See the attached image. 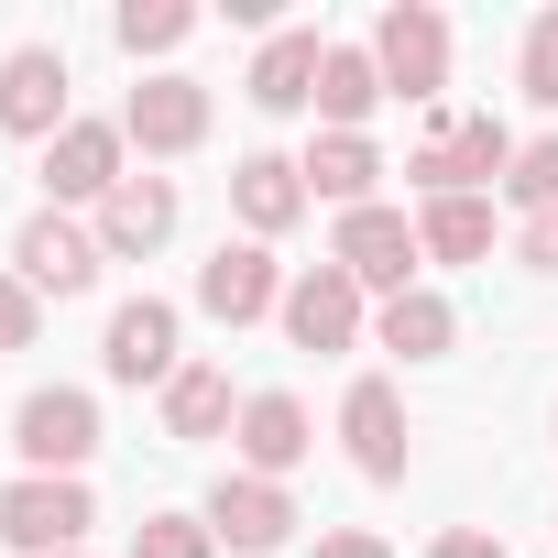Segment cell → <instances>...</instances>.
<instances>
[{
    "instance_id": "1",
    "label": "cell",
    "mask_w": 558,
    "mask_h": 558,
    "mask_svg": "<svg viewBox=\"0 0 558 558\" xmlns=\"http://www.w3.org/2000/svg\"><path fill=\"white\" fill-rule=\"evenodd\" d=\"M405 175H416L427 197H482V175H514V132H504L493 110H460V121H438V132L405 154Z\"/></svg>"
},
{
    "instance_id": "16",
    "label": "cell",
    "mask_w": 558,
    "mask_h": 558,
    "mask_svg": "<svg viewBox=\"0 0 558 558\" xmlns=\"http://www.w3.org/2000/svg\"><path fill=\"white\" fill-rule=\"evenodd\" d=\"M230 208H241V241H274V230H296L318 197H307L296 154H241L230 165Z\"/></svg>"
},
{
    "instance_id": "11",
    "label": "cell",
    "mask_w": 558,
    "mask_h": 558,
    "mask_svg": "<svg viewBox=\"0 0 558 558\" xmlns=\"http://www.w3.org/2000/svg\"><path fill=\"white\" fill-rule=\"evenodd\" d=\"M175 329H186V318H175L165 296H132V307H110V340H99V362H110V384H154V395H165V384L186 373V351H175Z\"/></svg>"
},
{
    "instance_id": "30",
    "label": "cell",
    "mask_w": 558,
    "mask_h": 558,
    "mask_svg": "<svg viewBox=\"0 0 558 558\" xmlns=\"http://www.w3.org/2000/svg\"><path fill=\"white\" fill-rule=\"evenodd\" d=\"M427 558H514V547H504V536H482V525H449Z\"/></svg>"
},
{
    "instance_id": "25",
    "label": "cell",
    "mask_w": 558,
    "mask_h": 558,
    "mask_svg": "<svg viewBox=\"0 0 558 558\" xmlns=\"http://www.w3.org/2000/svg\"><path fill=\"white\" fill-rule=\"evenodd\" d=\"M504 197L536 219V208H558V132H536V143H514V175H504Z\"/></svg>"
},
{
    "instance_id": "24",
    "label": "cell",
    "mask_w": 558,
    "mask_h": 558,
    "mask_svg": "<svg viewBox=\"0 0 558 558\" xmlns=\"http://www.w3.org/2000/svg\"><path fill=\"white\" fill-rule=\"evenodd\" d=\"M121 56H175L186 34H197V12H186V0H121Z\"/></svg>"
},
{
    "instance_id": "9",
    "label": "cell",
    "mask_w": 558,
    "mask_h": 558,
    "mask_svg": "<svg viewBox=\"0 0 558 558\" xmlns=\"http://www.w3.org/2000/svg\"><path fill=\"white\" fill-rule=\"evenodd\" d=\"M208 536L241 547V558H274V547L296 536V493L263 482V471H219V493H208Z\"/></svg>"
},
{
    "instance_id": "14",
    "label": "cell",
    "mask_w": 558,
    "mask_h": 558,
    "mask_svg": "<svg viewBox=\"0 0 558 558\" xmlns=\"http://www.w3.org/2000/svg\"><path fill=\"white\" fill-rule=\"evenodd\" d=\"M340 438H351V471L362 482H405V395L384 373H362L340 395Z\"/></svg>"
},
{
    "instance_id": "32",
    "label": "cell",
    "mask_w": 558,
    "mask_h": 558,
    "mask_svg": "<svg viewBox=\"0 0 558 558\" xmlns=\"http://www.w3.org/2000/svg\"><path fill=\"white\" fill-rule=\"evenodd\" d=\"M66 558H88V547H66Z\"/></svg>"
},
{
    "instance_id": "31",
    "label": "cell",
    "mask_w": 558,
    "mask_h": 558,
    "mask_svg": "<svg viewBox=\"0 0 558 558\" xmlns=\"http://www.w3.org/2000/svg\"><path fill=\"white\" fill-rule=\"evenodd\" d=\"M318 558H395V547H384V536H362V525H329V536H318Z\"/></svg>"
},
{
    "instance_id": "5",
    "label": "cell",
    "mask_w": 558,
    "mask_h": 558,
    "mask_svg": "<svg viewBox=\"0 0 558 558\" xmlns=\"http://www.w3.org/2000/svg\"><path fill=\"white\" fill-rule=\"evenodd\" d=\"M329 263L351 274V286H362V296H405L427 252H416V219L373 197V208H351V219H340V241H329Z\"/></svg>"
},
{
    "instance_id": "2",
    "label": "cell",
    "mask_w": 558,
    "mask_h": 558,
    "mask_svg": "<svg viewBox=\"0 0 558 558\" xmlns=\"http://www.w3.org/2000/svg\"><path fill=\"white\" fill-rule=\"evenodd\" d=\"M12 449H23V471L77 482V471H88V449H99V405H88L77 384H34V395L12 405Z\"/></svg>"
},
{
    "instance_id": "13",
    "label": "cell",
    "mask_w": 558,
    "mask_h": 558,
    "mask_svg": "<svg viewBox=\"0 0 558 558\" xmlns=\"http://www.w3.org/2000/svg\"><path fill=\"white\" fill-rule=\"evenodd\" d=\"M121 143H143V154H197V143H208V88H197V77H143V88L121 99Z\"/></svg>"
},
{
    "instance_id": "22",
    "label": "cell",
    "mask_w": 558,
    "mask_h": 558,
    "mask_svg": "<svg viewBox=\"0 0 558 558\" xmlns=\"http://www.w3.org/2000/svg\"><path fill=\"white\" fill-rule=\"evenodd\" d=\"M219 427H241L230 373H219V362H186V373L165 384V438H219Z\"/></svg>"
},
{
    "instance_id": "20",
    "label": "cell",
    "mask_w": 558,
    "mask_h": 558,
    "mask_svg": "<svg viewBox=\"0 0 558 558\" xmlns=\"http://www.w3.org/2000/svg\"><path fill=\"white\" fill-rule=\"evenodd\" d=\"M384 110V66H373V45H329V66H318V132H362Z\"/></svg>"
},
{
    "instance_id": "10",
    "label": "cell",
    "mask_w": 558,
    "mask_h": 558,
    "mask_svg": "<svg viewBox=\"0 0 558 558\" xmlns=\"http://www.w3.org/2000/svg\"><path fill=\"white\" fill-rule=\"evenodd\" d=\"M362 329H373V296L351 286L340 263H307L296 286H286V340L296 351H351Z\"/></svg>"
},
{
    "instance_id": "28",
    "label": "cell",
    "mask_w": 558,
    "mask_h": 558,
    "mask_svg": "<svg viewBox=\"0 0 558 558\" xmlns=\"http://www.w3.org/2000/svg\"><path fill=\"white\" fill-rule=\"evenodd\" d=\"M34 329H45V296L23 286L12 263H0V351H34Z\"/></svg>"
},
{
    "instance_id": "7",
    "label": "cell",
    "mask_w": 558,
    "mask_h": 558,
    "mask_svg": "<svg viewBox=\"0 0 558 558\" xmlns=\"http://www.w3.org/2000/svg\"><path fill=\"white\" fill-rule=\"evenodd\" d=\"M197 307L219 329H252V318H286V274H274V241H219L197 263Z\"/></svg>"
},
{
    "instance_id": "26",
    "label": "cell",
    "mask_w": 558,
    "mask_h": 558,
    "mask_svg": "<svg viewBox=\"0 0 558 558\" xmlns=\"http://www.w3.org/2000/svg\"><path fill=\"white\" fill-rule=\"evenodd\" d=\"M132 558H219V536H208V514H143Z\"/></svg>"
},
{
    "instance_id": "23",
    "label": "cell",
    "mask_w": 558,
    "mask_h": 558,
    "mask_svg": "<svg viewBox=\"0 0 558 558\" xmlns=\"http://www.w3.org/2000/svg\"><path fill=\"white\" fill-rule=\"evenodd\" d=\"M416 252H427V263H482V252H493V208H482V197H427Z\"/></svg>"
},
{
    "instance_id": "19",
    "label": "cell",
    "mask_w": 558,
    "mask_h": 558,
    "mask_svg": "<svg viewBox=\"0 0 558 558\" xmlns=\"http://www.w3.org/2000/svg\"><path fill=\"white\" fill-rule=\"evenodd\" d=\"M296 175H307V197H329V208L351 219V208H373V175H384V154H373V132H318V143L296 154Z\"/></svg>"
},
{
    "instance_id": "15",
    "label": "cell",
    "mask_w": 558,
    "mask_h": 558,
    "mask_svg": "<svg viewBox=\"0 0 558 558\" xmlns=\"http://www.w3.org/2000/svg\"><path fill=\"white\" fill-rule=\"evenodd\" d=\"M88 230H99V252H110V263L165 252V241H175V175H121V186H110V208H99Z\"/></svg>"
},
{
    "instance_id": "17",
    "label": "cell",
    "mask_w": 558,
    "mask_h": 558,
    "mask_svg": "<svg viewBox=\"0 0 558 558\" xmlns=\"http://www.w3.org/2000/svg\"><path fill=\"white\" fill-rule=\"evenodd\" d=\"M318 66H329V34H307V23H286V34H263V56H252V110H318Z\"/></svg>"
},
{
    "instance_id": "21",
    "label": "cell",
    "mask_w": 558,
    "mask_h": 558,
    "mask_svg": "<svg viewBox=\"0 0 558 558\" xmlns=\"http://www.w3.org/2000/svg\"><path fill=\"white\" fill-rule=\"evenodd\" d=\"M373 340H384V351H405V362H438V351L460 340V318H449V296H438V286H405V296H384V307H373Z\"/></svg>"
},
{
    "instance_id": "27",
    "label": "cell",
    "mask_w": 558,
    "mask_h": 558,
    "mask_svg": "<svg viewBox=\"0 0 558 558\" xmlns=\"http://www.w3.org/2000/svg\"><path fill=\"white\" fill-rule=\"evenodd\" d=\"M514 77H525V99H536V110H558V12H536V23H525V66H514Z\"/></svg>"
},
{
    "instance_id": "18",
    "label": "cell",
    "mask_w": 558,
    "mask_h": 558,
    "mask_svg": "<svg viewBox=\"0 0 558 558\" xmlns=\"http://www.w3.org/2000/svg\"><path fill=\"white\" fill-rule=\"evenodd\" d=\"M230 449H241V471L286 482V471L318 449V427H307V405H296V395H241V427H230Z\"/></svg>"
},
{
    "instance_id": "29",
    "label": "cell",
    "mask_w": 558,
    "mask_h": 558,
    "mask_svg": "<svg viewBox=\"0 0 558 558\" xmlns=\"http://www.w3.org/2000/svg\"><path fill=\"white\" fill-rule=\"evenodd\" d=\"M514 252H525V274H558V208L514 219Z\"/></svg>"
},
{
    "instance_id": "4",
    "label": "cell",
    "mask_w": 558,
    "mask_h": 558,
    "mask_svg": "<svg viewBox=\"0 0 558 558\" xmlns=\"http://www.w3.org/2000/svg\"><path fill=\"white\" fill-rule=\"evenodd\" d=\"M88 525H99L88 482H56V471H23L12 493H0V536H12L23 558H66V547H88Z\"/></svg>"
},
{
    "instance_id": "6",
    "label": "cell",
    "mask_w": 558,
    "mask_h": 558,
    "mask_svg": "<svg viewBox=\"0 0 558 558\" xmlns=\"http://www.w3.org/2000/svg\"><path fill=\"white\" fill-rule=\"evenodd\" d=\"M373 66H384V99H438L449 88V12L395 0V12L373 23Z\"/></svg>"
},
{
    "instance_id": "12",
    "label": "cell",
    "mask_w": 558,
    "mask_h": 558,
    "mask_svg": "<svg viewBox=\"0 0 558 558\" xmlns=\"http://www.w3.org/2000/svg\"><path fill=\"white\" fill-rule=\"evenodd\" d=\"M77 110H66V56L56 45H23V56H0V132L12 143H56Z\"/></svg>"
},
{
    "instance_id": "3",
    "label": "cell",
    "mask_w": 558,
    "mask_h": 558,
    "mask_svg": "<svg viewBox=\"0 0 558 558\" xmlns=\"http://www.w3.org/2000/svg\"><path fill=\"white\" fill-rule=\"evenodd\" d=\"M99 263H110V252H99V230H88L77 208H34V219L12 230V274H23L34 296H88Z\"/></svg>"
},
{
    "instance_id": "8",
    "label": "cell",
    "mask_w": 558,
    "mask_h": 558,
    "mask_svg": "<svg viewBox=\"0 0 558 558\" xmlns=\"http://www.w3.org/2000/svg\"><path fill=\"white\" fill-rule=\"evenodd\" d=\"M121 154H132L121 121H66V132L45 143V208H110V186L132 175Z\"/></svg>"
}]
</instances>
